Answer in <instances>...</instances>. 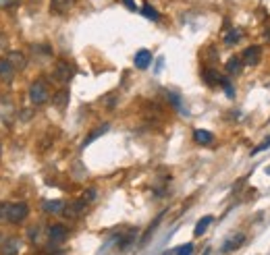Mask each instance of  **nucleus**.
<instances>
[{
    "mask_svg": "<svg viewBox=\"0 0 270 255\" xmlns=\"http://www.w3.org/2000/svg\"><path fill=\"white\" fill-rule=\"evenodd\" d=\"M52 77L56 81H61V83H67V81H71V77H73V66H71L67 60H59L54 64Z\"/></svg>",
    "mask_w": 270,
    "mask_h": 255,
    "instance_id": "nucleus-3",
    "label": "nucleus"
},
{
    "mask_svg": "<svg viewBox=\"0 0 270 255\" xmlns=\"http://www.w3.org/2000/svg\"><path fill=\"white\" fill-rule=\"evenodd\" d=\"M30 98H32V104L40 106L48 100V83L44 79H36L30 88Z\"/></svg>",
    "mask_w": 270,
    "mask_h": 255,
    "instance_id": "nucleus-1",
    "label": "nucleus"
},
{
    "mask_svg": "<svg viewBox=\"0 0 270 255\" xmlns=\"http://www.w3.org/2000/svg\"><path fill=\"white\" fill-rule=\"evenodd\" d=\"M268 174H270V168H268Z\"/></svg>",
    "mask_w": 270,
    "mask_h": 255,
    "instance_id": "nucleus-28",
    "label": "nucleus"
},
{
    "mask_svg": "<svg viewBox=\"0 0 270 255\" xmlns=\"http://www.w3.org/2000/svg\"><path fill=\"white\" fill-rule=\"evenodd\" d=\"M241 66H243V62H241L239 56H233V58H229V62H226V73H231V75H237Z\"/></svg>",
    "mask_w": 270,
    "mask_h": 255,
    "instance_id": "nucleus-18",
    "label": "nucleus"
},
{
    "mask_svg": "<svg viewBox=\"0 0 270 255\" xmlns=\"http://www.w3.org/2000/svg\"><path fill=\"white\" fill-rule=\"evenodd\" d=\"M30 214V208H27L25 202H17V204H9V212H7V222H13V224H19L27 218Z\"/></svg>",
    "mask_w": 270,
    "mask_h": 255,
    "instance_id": "nucleus-2",
    "label": "nucleus"
},
{
    "mask_svg": "<svg viewBox=\"0 0 270 255\" xmlns=\"http://www.w3.org/2000/svg\"><path fill=\"white\" fill-rule=\"evenodd\" d=\"M7 60L13 64V68H15V70L25 66V56H23L21 52H9V54H7Z\"/></svg>",
    "mask_w": 270,
    "mask_h": 255,
    "instance_id": "nucleus-15",
    "label": "nucleus"
},
{
    "mask_svg": "<svg viewBox=\"0 0 270 255\" xmlns=\"http://www.w3.org/2000/svg\"><path fill=\"white\" fill-rule=\"evenodd\" d=\"M241 36H243V34H241V30H231L229 34L224 36V44H226V46H235L237 42L241 40Z\"/></svg>",
    "mask_w": 270,
    "mask_h": 255,
    "instance_id": "nucleus-19",
    "label": "nucleus"
},
{
    "mask_svg": "<svg viewBox=\"0 0 270 255\" xmlns=\"http://www.w3.org/2000/svg\"><path fill=\"white\" fill-rule=\"evenodd\" d=\"M204 79L208 85H218L222 81V77L216 73V70H204Z\"/></svg>",
    "mask_w": 270,
    "mask_h": 255,
    "instance_id": "nucleus-21",
    "label": "nucleus"
},
{
    "mask_svg": "<svg viewBox=\"0 0 270 255\" xmlns=\"http://www.w3.org/2000/svg\"><path fill=\"white\" fill-rule=\"evenodd\" d=\"M21 247V240L17 236H9L3 240V247H0V253L3 255H17Z\"/></svg>",
    "mask_w": 270,
    "mask_h": 255,
    "instance_id": "nucleus-7",
    "label": "nucleus"
},
{
    "mask_svg": "<svg viewBox=\"0 0 270 255\" xmlns=\"http://www.w3.org/2000/svg\"><path fill=\"white\" fill-rule=\"evenodd\" d=\"M42 208H44V212H48V214H63L65 212V204L59 200H48V202H44Z\"/></svg>",
    "mask_w": 270,
    "mask_h": 255,
    "instance_id": "nucleus-14",
    "label": "nucleus"
},
{
    "mask_svg": "<svg viewBox=\"0 0 270 255\" xmlns=\"http://www.w3.org/2000/svg\"><path fill=\"white\" fill-rule=\"evenodd\" d=\"M260 56H262V46H249V48H245L243 54H241V62L247 66H255L260 62Z\"/></svg>",
    "mask_w": 270,
    "mask_h": 255,
    "instance_id": "nucleus-5",
    "label": "nucleus"
},
{
    "mask_svg": "<svg viewBox=\"0 0 270 255\" xmlns=\"http://www.w3.org/2000/svg\"><path fill=\"white\" fill-rule=\"evenodd\" d=\"M212 222H214V218H212V216H204L200 222L195 224V228H193V234H195V236H202V234L208 230V226H210Z\"/></svg>",
    "mask_w": 270,
    "mask_h": 255,
    "instance_id": "nucleus-16",
    "label": "nucleus"
},
{
    "mask_svg": "<svg viewBox=\"0 0 270 255\" xmlns=\"http://www.w3.org/2000/svg\"><path fill=\"white\" fill-rule=\"evenodd\" d=\"M83 200L88 202V204H90V202H94V200H96V189L92 187V189H88V191H85V193H83Z\"/></svg>",
    "mask_w": 270,
    "mask_h": 255,
    "instance_id": "nucleus-24",
    "label": "nucleus"
},
{
    "mask_svg": "<svg viewBox=\"0 0 270 255\" xmlns=\"http://www.w3.org/2000/svg\"><path fill=\"white\" fill-rule=\"evenodd\" d=\"M191 253H193V245L185 243V245H181V247H177L173 251H166L164 255H191Z\"/></svg>",
    "mask_w": 270,
    "mask_h": 255,
    "instance_id": "nucleus-20",
    "label": "nucleus"
},
{
    "mask_svg": "<svg viewBox=\"0 0 270 255\" xmlns=\"http://www.w3.org/2000/svg\"><path fill=\"white\" fill-rule=\"evenodd\" d=\"M141 12H144V17H148V19H152V21H158V19H160L158 10H154L150 4H144V8H141Z\"/></svg>",
    "mask_w": 270,
    "mask_h": 255,
    "instance_id": "nucleus-22",
    "label": "nucleus"
},
{
    "mask_svg": "<svg viewBox=\"0 0 270 255\" xmlns=\"http://www.w3.org/2000/svg\"><path fill=\"white\" fill-rule=\"evenodd\" d=\"M106 131H108V122H102L100 126H98V129H94V131H92V133H90L88 137H85V141H83V146H90V144H92V141H96L98 137H100V135H104Z\"/></svg>",
    "mask_w": 270,
    "mask_h": 255,
    "instance_id": "nucleus-17",
    "label": "nucleus"
},
{
    "mask_svg": "<svg viewBox=\"0 0 270 255\" xmlns=\"http://www.w3.org/2000/svg\"><path fill=\"white\" fill-rule=\"evenodd\" d=\"M125 4H127V6H129L131 10H135V2H133V0H125Z\"/></svg>",
    "mask_w": 270,
    "mask_h": 255,
    "instance_id": "nucleus-27",
    "label": "nucleus"
},
{
    "mask_svg": "<svg viewBox=\"0 0 270 255\" xmlns=\"http://www.w3.org/2000/svg\"><path fill=\"white\" fill-rule=\"evenodd\" d=\"M52 104H54V108L65 110V108H67V104H69V90H59V92H56Z\"/></svg>",
    "mask_w": 270,
    "mask_h": 255,
    "instance_id": "nucleus-13",
    "label": "nucleus"
},
{
    "mask_svg": "<svg viewBox=\"0 0 270 255\" xmlns=\"http://www.w3.org/2000/svg\"><path fill=\"white\" fill-rule=\"evenodd\" d=\"M67 236H69V228H67V226H63V224H54V226H50V228H48V240H50L52 247L65 243Z\"/></svg>",
    "mask_w": 270,
    "mask_h": 255,
    "instance_id": "nucleus-4",
    "label": "nucleus"
},
{
    "mask_svg": "<svg viewBox=\"0 0 270 255\" xmlns=\"http://www.w3.org/2000/svg\"><path fill=\"white\" fill-rule=\"evenodd\" d=\"M245 234L243 232H239V234H235V236H231L229 240H226V243L222 245V253H231V251H235V249H239L241 245L245 243Z\"/></svg>",
    "mask_w": 270,
    "mask_h": 255,
    "instance_id": "nucleus-8",
    "label": "nucleus"
},
{
    "mask_svg": "<svg viewBox=\"0 0 270 255\" xmlns=\"http://www.w3.org/2000/svg\"><path fill=\"white\" fill-rule=\"evenodd\" d=\"M7 212H9V204H0V222H7Z\"/></svg>",
    "mask_w": 270,
    "mask_h": 255,
    "instance_id": "nucleus-25",
    "label": "nucleus"
},
{
    "mask_svg": "<svg viewBox=\"0 0 270 255\" xmlns=\"http://www.w3.org/2000/svg\"><path fill=\"white\" fill-rule=\"evenodd\" d=\"M13 77H15V68H13V64L7 58H3V60H0V81L11 83Z\"/></svg>",
    "mask_w": 270,
    "mask_h": 255,
    "instance_id": "nucleus-9",
    "label": "nucleus"
},
{
    "mask_svg": "<svg viewBox=\"0 0 270 255\" xmlns=\"http://www.w3.org/2000/svg\"><path fill=\"white\" fill-rule=\"evenodd\" d=\"M220 85H222V88H224V94H226V96H229V98H235V92H233V85H231L229 81H226L224 77H222Z\"/></svg>",
    "mask_w": 270,
    "mask_h": 255,
    "instance_id": "nucleus-23",
    "label": "nucleus"
},
{
    "mask_svg": "<svg viewBox=\"0 0 270 255\" xmlns=\"http://www.w3.org/2000/svg\"><path fill=\"white\" fill-rule=\"evenodd\" d=\"M75 4V0H50V8H52V12H67L71 6Z\"/></svg>",
    "mask_w": 270,
    "mask_h": 255,
    "instance_id": "nucleus-12",
    "label": "nucleus"
},
{
    "mask_svg": "<svg viewBox=\"0 0 270 255\" xmlns=\"http://www.w3.org/2000/svg\"><path fill=\"white\" fill-rule=\"evenodd\" d=\"M85 208H88V202H85L83 197H81V200L73 202L71 206H65V212H63V214L69 216V218H77L79 214H83V212H85Z\"/></svg>",
    "mask_w": 270,
    "mask_h": 255,
    "instance_id": "nucleus-6",
    "label": "nucleus"
},
{
    "mask_svg": "<svg viewBox=\"0 0 270 255\" xmlns=\"http://www.w3.org/2000/svg\"><path fill=\"white\" fill-rule=\"evenodd\" d=\"M0 238H3V234H0Z\"/></svg>",
    "mask_w": 270,
    "mask_h": 255,
    "instance_id": "nucleus-29",
    "label": "nucleus"
},
{
    "mask_svg": "<svg viewBox=\"0 0 270 255\" xmlns=\"http://www.w3.org/2000/svg\"><path fill=\"white\" fill-rule=\"evenodd\" d=\"M193 139H195V144H200V146H210L212 141H214V135H212L210 131H204V129H195Z\"/></svg>",
    "mask_w": 270,
    "mask_h": 255,
    "instance_id": "nucleus-10",
    "label": "nucleus"
},
{
    "mask_svg": "<svg viewBox=\"0 0 270 255\" xmlns=\"http://www.w3.org/2000/svg\"><path fill=\"white\" fill-rule=\"evenodd\" d=\"M152 62V52L150 50H139L135 54V66L137 68H148Z\"/></svg>",
    "mask_w": 270,
    "mask_h": 255,
    "instance_id": "nucleus-11",
    "label": "nucleus"
},
{
    "mask_svg": "<svg viewBox=\"0 0 270 255\" xmlns=\"http://www.w3.org/2000/svg\"><path fill=\"white\" fill-rule=\"evenodd\" d=\"M270 148V137H266V141H264V144H260L258 148H255L251 154H258V152H264V150H268Z\"/></svg>",
    "mask_w": 270,
    "mask_h": 255,
    "instance_id": "nucleus-26",
    "label": "nucleus"
}]
</instances>
